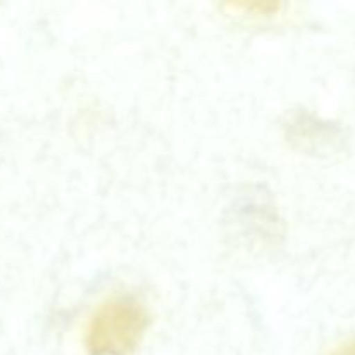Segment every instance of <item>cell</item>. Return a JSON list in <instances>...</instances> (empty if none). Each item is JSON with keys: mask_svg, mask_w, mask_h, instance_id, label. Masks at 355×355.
<instances>
[{"mask_svg": "<svg viewBox=\"0 0 355 355\" xmlns=\"http://www.w3.org/2000/svg\"><path fill=\"white\" fill-rule=\"evenodd\" d=\"M149 328V312L141 298L130 293L113 295L90 315L85 328L89 355H132L141 347Z\"/></svg>", "mask_w": 355, "mask_h": 355, "instance_id": "1", "label": "cell"}, {"mask_svg": "<svg viewBox=\"0 0 355 355\" xmlns=\"http://www.w3.org/2000/svg\"><path fill=\"white\" fill-rule=\"evenodd\" d=\"M328 355H355V338L342 343V345H338L336 349H333Z\"/></svg>", "mask_w": 355, "mask_h": 355, "instance_id": "3", "label": "cell"}, {"mask_svg": "<svg viewBox=\"0 0 355 355\" xmlns=\"http://www.w3.org/2000/svg\"><path fill=\"white\" fill-rule=\"evenodd\" d=\"M227 9H231L236 16L250 17V19H272L283 12L284 6L279 2H241L229 3Z\"/></svg>", "mask_w": 355, "mask_h": 355, "instance_id": "2", "label": "cell"}]
</instances>
